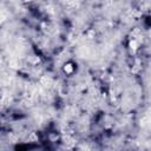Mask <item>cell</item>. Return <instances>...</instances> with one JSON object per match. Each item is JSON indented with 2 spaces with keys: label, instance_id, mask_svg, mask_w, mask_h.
<instances>
[{
  "label": "cell",
  "instance_id": "cell-1",
  "mask_svg": "<svg viewBox=\"0 0 151 151\" xmlns=\"http://www.w3.org/2000/svg\"><path fill=\"white\" fill-rule=\"evenodd\" d=\"M64 72L66 74H72L74 72V65L72 63H67L64 65Z\"/></svg>",
  "mask_w": 151,
  "mask_h": 151
},
{
  "label": "cell",
  "instance_id": "cell-2",
  "mask_svg": "<svg viewBox=\"0 0 151 151\" xmlns=\"http://www.w3.org/2000/svg\"><path fill=\"white\" fill-rule=\"evenodd\" d=\"M130 47H131V50H137V47H138V41L136 40V39H132L131 41H130Z\"/></svg>",
  "mask_w": 151,
  "mask_h": 151
}]
</instances>
